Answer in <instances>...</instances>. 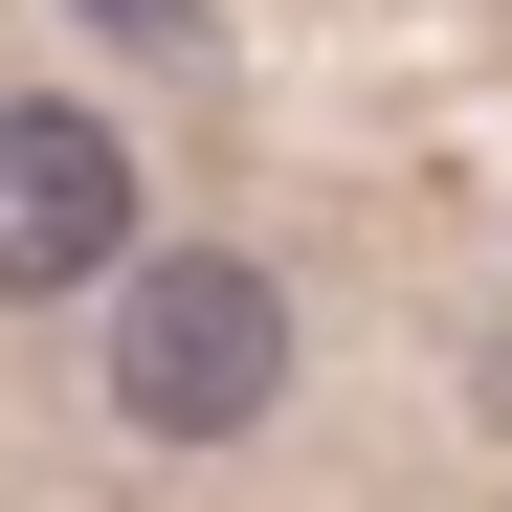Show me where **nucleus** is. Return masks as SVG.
<instances>
[{"instance_id":"f257e3e1","label":"nucleus","mask_w":512,"mask_h":512,"mask_svg":"<svg viewBox=\"0 0 512 512\" xmlns=\"http://www.w3.org/2000/svg\"><path fill=\"white\" fill-rule=\"evenodd\" d=\"M90 312H112V423L134 446H245L312 379V312H290L268 245H134Z\"/></svg>"},{"instance_id":"f03ea898","label":"nucleus","mask_w":512,"mask_h":512,"mask_svg":"<svg viewBox=\"0 0 512 512\" xmlns=\"http://www.w3.org/2000/svg\"><path fill=\"white\" fill-rule=\"evenodd\" d=\"M134 245H156L134 134H112V112H67V90H0V312H90Z\"/></svg>"},{"instance_id":"7ed1b4c3","label":"nucleus","mask_w":512,"mask_h":512,"mask_svg":"<svg viewBox=\"0 0 512 512\" xmlns=\"http://www.w3.org/2000/svg\"><path fill=\"white\" fill-rule=\"evenodd\" d=\"M90 23H112V45H201V0H90Z\"/></svg>"}]
</instances>
